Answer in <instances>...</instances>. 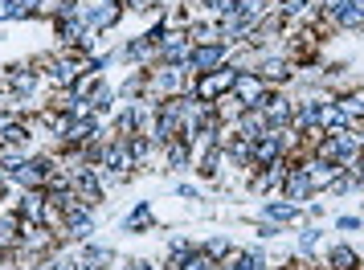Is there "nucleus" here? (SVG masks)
<instances>
[{
    "label": "nucleus",
    "mask_w": 364,
    "mask_h": 270,
    "mask_svg": "<svg viewBox=\"0 0 364 270\" xmlns=\"http://www.w3.org/2000/svg\"><path fill=\"white\" fill-rule=\"evenodd\" d=\"M233 86H237V70H221V74H200V82H197V99L200 102H213L221 99V94H230Z\"/></svg>",
    "instance_id": "1"
},
{
    "label": "nucleus",
    "mask_w": 364,
    "mask_h": 270,
    "mask_svg": "<svg viewBox=\"0 0 364 270\" xmlns=\"http://www.w3.org/2000/svg\"><path fill=\"white\" fill-rule=\"evenodd\" d=\"M303 172H307L311 188H323V185H336V180H340L344 164H331V160H311V164H307Z\"/></svg>",
    "instance_id": "2"
},
{
    "label": "nucleus",
    "mask_w": 364,
    "mask_h": 270,
    "mask_svg": "<svg viewBox=\"0 0 364 270\" xmlns=\"http://www.w3.org/2000/svg\"><path fill=\"white\" fill-rule=\"evenodd\" d=\"M225 58V45H217V41H209V45H200L197 53H188V66L197 70V74H209V70L217 66Z\"/></svg>",
    "instance_id": "3"
},
{
    "label": "nucleus",
    "mask_w": 364,
    "mask_h": 270,
    "mask_svg": "<svg viewBox=\"0 0 364 270\" xmlns=\"http://www.w3.org/2000/svg\"><path fill=\"white\" fill-rule=\"evenodd\" d=\"M282 185H287V201H303V197L311 193V180H307V172L303 168H291Z\"/></svg>",
    "instance_id": "4"
},
{
    "label": "nucleus",
    "mask_w": 364,
    "mask_h": 270,
    "mask_svg": "<svg viewBox=\"0 0 364 270\" xmlns=\"http://www.w3.org/2000/svg\"><path fill=\"white\" fill-rule=\"evenodd\" d=\"M95 135H99V123H95V119H74L70 131H66V139L70 144H90Z\"/></svg>",
    "instance_id": "5"
},
{
    "label": "nucleus",
    "mask_w": 364,
    "mask_h": 270,
    "mask_svg": "<svg viewBox=\"0 0 364 270\" xmlns=\"http://www.w3.org/2000/svg\"><path fill=\"white\" fill-rule=\"evenodd\" d=\"M336 9H340V25H352V29L364 25V0H340Z\"/></svg>",
    "instance_id": "6"
},
{
    "label": "nucleus",
    "mask_w": 364,
    "mask_h": 270,
    "mask_svg": "<svg viewBox=\"0 0 364 270\" xmlns=\"http://www.w3.org/2000/svg\"><path fill=\"white\" fill-rule=\"evenodd\" d=\"M184 78H188V74H184L181 66H164L160 74H156V86H160V90H181Z\"/></svg>",
    "instance_id": "7"
},
{
    "label": "nucleus",
    "mask_w": 364,
    "mask_h": 270,
    "mask_svg": "<svg viewBox=\"0 0 364 270\" xmlns=\"http://www.w3.org/2000/svg\"><path fill=\"white\" fill-rule=\"evenodd\" d=\"M17 237H21V217L17 213H0V246H9Z\"/></svg>",
    "instance_id": "8"
},
{
    "label": "nucleus",
    "mask_w": 364,
    "mask_h": 270,
    "mask_svg": "<svg viewBox=\"0 0 364 270\" xmlns=\"http://www.w3.org/2000/svg\"><path fill=\"white\" fill-rule=\"evenodd\" d=\"M86 21H90L95 29H107V25H115V21H119V4H107V9H95V13H86Z\"/></svg>",
    "instance_id": "9"
},
{
    "label": "nucleus",
    "mask_w": 364,
    "mask_h": 270,
    "mask_svg": "<svg viewBox=\"0 0 364 270\" xmlns=\"http://www.w3.org/2000/svg\"><path fill=\"white\" fill-rule=\"evenodd\" d=\"M331 270H356V254L344 250V246H340V250H331Z\"/></svg>",
    "instance_id": "10"
},
{
    "label": "nucleus",
    "mask_w": 364,
    "mask_h": 270,
    "mask_svg": "<svg viewBox=\"0 0 364 270\" xmlns=\"http://www.w3.org/2000/svg\"><path fill=\"white\" fill-rule=\"evenodd\" d=\"M209 262H213L209 254H188V250H184V262H181L176 270H213Z\"/></svg>",
    "instance_id": "11"
},
{
    "label": "nucleus",
    "mask_w": 364,
    "mask_h": 270,
    "mask_svg": "<svg viewBox=\"0 0 364 270\" xmlns=\"http://www.w3.org/2000/svg\"><path fill=\"white\" fill-rule=\"evenodd\" d=\"M266 213H270L274 221H295V217H299V209H295V205H279V201H270V205H266Z\"/></svg>",
    "instance_id": "12"
},
{
    "label": "nucleus",
    "mask_w": 364,
    "mask_h": 270,
    "mask_svg": "<svg viewBox=\"0 0 364 270\" xmlns=\"http://www.w3.org/2000/svg\"><path fill=\"white\" fill-rule=\"evenodd\" d=\"M29 9H25V0H0V21H9V17H25Z\"/></svg>",
    "instance_id": "13"
},
{
    "label": "nucleus",
    "mask_w": 364,
    "mask_h": 270,
    "mask_svg": "<svg viewBox=\"0 0 364 270\" xmlns=\"http://www.w3.org/2000/svg\"><path fill=\"white\" fill-rule=\"evenodd\" d=\"M37 86V78L29 74V70H21V74H13V90H21V94H29Z\"/></svg>",
    "instance_id": "14"
},
{
    "label": "nucleus",
    "mask_w": 364,
    "mask_h": 270,
    "mask_svg": "<svg viewBox=\"0 0 364 270\" xmlns=\"http://www.w3.org/2000/svg\"><path fill=\"white\" fill-rule=\"evenodd\" d=\"M262 74H266V78H287V66H282V62H266Z\"/></svg>",
    "instance_id": "15"
},
{
    "label": "nucleus",
    "mask_w": 364,
    "mask_h": 270,
    "mask_svg": "<svg viewBox=\"0 0 364 270\" xmlns=\"http://www.w3.org/2000/svg\"><path fill=\"white\" fill-rule=\"evenodd\" d=\"M230 250V246H225V242H209V246H205V254H209V258H221V254Z\"/></svg>",
    "instance_id": "16"
},
{
    "label": "nucleus",
    "mask_w": 364,
    "mask_h": 270,
    "mask_svg": "<svg viewBox=\"0 0 364 270\" xmlns=\"http://www.w3.org/2000/svg\"><path fill=\"white\" fill-rule=\"evenodd\" d=\"M151 0H132V9H148Z\"/></svg>",
    "instance_id": "17"
}]
</instances>
